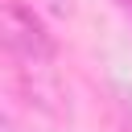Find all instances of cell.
I'll list each match as a JSON object with an SVG mask.
<instances>
[{"label":"cell","instance_id":"cell-1","mask_svg":"<svg viewBox=\"0 0 132 132\" xmlns=\"http://www.w3.org/2000/svg\"><path fill=\"white\" fill-rule=\"evenodd\" d=\"M0 45H8L21 58H50L54 54V41L41 29V21L25 4H12V0H0Z\"/></svg>","mask_w":132,"mask_h":132},{"label":"cell","instance_id":"cell-2","mask_svg":"<svg viewBox=\"0 0 132 132\" xmlns=\"http://www.w3.org/2000/svg\"><path fill=\"white\" fill-rule=\"evenodd\" d=\"M0 132H16V128H12V124H8L4 116H0Z\"/></svg>","mask_w":132,"mask_h":132}]
</instances>
